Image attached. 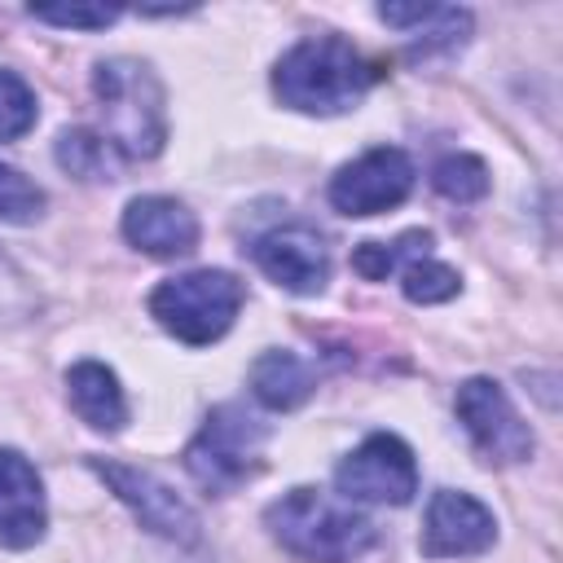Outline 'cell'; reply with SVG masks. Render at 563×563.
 <instances>
[{
    "label": "cell",
    "instance_id": "obj_1",
    "mask_svg": "<svg viewBox=\"0 0 563 563\" xmlns=\"http://www.w3.org/2000/svg\"><path fill=\"white\" fill-rule=\"evenodd\" d=\"M378 66L352 48L343 35H308L282 53L273 66V92L299 114H343L356 110L374 88Z\"/></svg>",
    "mask_w": 563,
    "mask_h": 563
},
{
    "label": "cell",
    "instance_id": "obj_2",
    "mask_svg": "<svg viewBox=\"0 0 563 563\" xmlns=\"http://www.w3.org/2000/svg\"><path fill=\"white\" fill-rule=\"evenodd\" d=\"M101 141L128 158H154L167 141V97L150 62L106 57L92 70Z\"/></svg>",
    "mask_w": 563,
    "mask_h": 563
},
{
    "label": "cell",
    "instance_id": "obj_3",
    "mask_svg": "<svg viewBox=\"0 0 563 563\" xmlns=\"http://www.w3.org/2000/svg\"><path fill=\"white\" fill-rule=\"evenodd\" d=\"M268 532L282 550L308 563H352L374 545V523L352 510V501H334L317 488H290L264 510Z\"/></svg>",
    "mask_w": 563,
    "mask_h": 563
},
{
    "label": "cell",
    "instance_id": "obj_4",
    "mask_svg": "<svg viewBox=\"0 0 563 563\" xmlns=\"http://www.w3.org/2000/svg\"><path fill=\"white\" fill-rule=\"evenodd\" d=\"M238 308H242V282L224 268H194L167 277L150 295V317L189 347H207L224 339Z\"/></svg>",
    "mask_w": 563,
    "mask_h": 563
},
{
    "label": "cell",
    "instance_id": "obj_5",
    "mask_svg": "<svg viewBox=\"0 0 563 563\" xmlns=\"http://www.w3.org/2000/svg\"><path fill=\"white\" fill-rule=\"evenodd\" d=\"M264 440L268 427L255 413H246L242 405H216L198 435L185 444V471L211 497H229L260 471Z\"/></svg>",
    "mask_w": 563,
    "mask_h": 563
},
{
    "label": "cell",
    "instance_id": "obj_6",
    "mask_svg": "<svg viewBox=\"0 0 563 563\" xmlns=\"http://www.w3.org/2000/svg\"><path fill=\"white\" fill-rule=\"evenodd\" d=\"M435 238L427 229H409L396 242H361L352 251V268L369 282H383L387 273H400L405 299L413 303H444L457 295L462 277L444 260H435Z\"/></svg>",
    "mask_w": 563,
    "mask_h": 563
},
{
    "label": "cell",
    "instance_id": "obj_7",
    "mask_svg": "<svg viewBox=\"0 0 563 563\" xmlns=\"http://www.w3.org/2000/svg\"><path fill=\"white\" fill-rule=\"evenodd\" d=\"M334 488H339L343 501L405 506L418 493L413 449L391 431H374L334 466Z\"/></svg>",
    "mask_w": 563,
    "mask_h": 563
},
{
    "label": "cell",
    "instance_id": "obj_8",
    "mask_svg": "<svg viewBox=\"0 0 563 563\" xmlns=\"http://www.w3.org/2000/svg\"><path fill=\"white\" fill-rule=\"evenodd\" d=\"M457 422L471 435V444L479 449L484 462L497 466H515L532 457V427L519 418V409L510 405V396L501 391V383L493 378H466L453 396Z\"/></svg>",
    "mask_w": 563,
    "mask_h": 563
},
{
    "label": "cell",
    "instance_id": "obj_9",
    "mask_svg": "<svg viewBox=\"0 0 563 563\" xmlns=\"http://www.w3.org/2000/svg\"><path fill=\"white\" fill-rule=\"evenodd\" d=\"M413 158L396 145H374L330 176V207L343 216H378L409 198Z\"/></svg>",
    "mask_w": 563,
    "mask_h": 563
},
{
    "label": "cell",
    "instance_id": "obj_10",
    "mask_svg": "<svg viewBox=\"0 0 563 563\" xmlns=\"http://www.w3.org/2000/svg\"><path fill=\"white\" fill-rule=\"evenodd\" d=\"M92 471L110 484V493L158 537L167 541H180V545H194L198 541V515L194 506L172 488L163 484L154 471H141V466H128V462H106V457H92Z\"/></svg>",
    "mask_w": 563,
    "mask_h": 563
},
{
    "label": "cell",
    "instance_id": "obj_11",
    "mask_svg": "<svg viewBox=\"0 0 563 563\" xmlns=\"http://www.w3.org/2000/svg\"><path fill=\"white\" fill-rule=\"evenodd\" d=\"M251 260L290 295H321L330 282V251L308 224H277L251 242Z\"/></svg>",
    "mask_w": 563,
    "mask_h": 563
},
{
    "label": "cell",
    "instance_id": "obj_12",
    "mask_svg": "<svg viewBox=\"0 0 563 563\" xmlns=\"http://www.w3.org/2000/svg\"><path fill=\"white\" fill-rule=\"evenodd\" d=\"M493 541H497V519L479 497H471L462 488H440L427 501V519H422V554L427 559L484 554Z\"/></svg>",
    "mask_w": 563,
    "mask_h": 563
},
{
    "label": "cell",
    "instance_id": "obj_13",
    "mask_svg": "<svg viewBox=\"0 0 563 563\" xmlns=\"http://www.w3.org/2000/svg\"><path fill=\"white\" fill-rule=\"evenodd\" d=\"M44 528H48V506H44L40 471L18 449H0V545L26 550L44 537Z\"/></svg>",
    "mask_w": 563,
    "mask_h": 563
},
{
    "label": "cell",
    "instance_id": "obj_14",
    "mask_svg": "<svg viewBox=\"0 0 563 563\" xmlns=\"http://www.w3.org/2000/svg\"><path fill=\"white\" fill-rule=\"evenodd\" d=\"M123 238L154 260H176L198 246V216L167 194H145V198L128 202Z\"/></svg>",
    "mask_w": 563,
    "mask_h": 563
},
{
    "label": "cell",
    "instance_id": "obj_15",
    "mask_svg": "<svg viewBox=\"0 0 563 563\" xmlns=\"http://www.w3.org/2000/svg\"><path fill=\"white\" fill-rule=\"evenodd\" d=\"M66 400L92 431L114 435L128 422V396L119 387V374L101 361H79L66 369Z\"/></svg>",
    "mask_w": 563,
    "mask_h": 563
},
{
    "label": "cell",
    "instance_id": "obj_16",
    "mask_svg": "<svg viewBox=\"0 0 563 563\" xmlns=\"http://www.w3.org/2000/svg\"><path fill=\"white\" fill-rule=\"evenodd\" d=\"M251 391L264 409L273 413H286V409H299L308 396H312V369L303 356L286 352V347H268L255 356L251 365Z\"/></svg>",
    "mask_w": 563,
    "mask_h": 563
},
{
    "label": "cell",
    "instance_id": "obj_17",
    "mask_svg": "<svg viewBox=\"0 0 563 563\" xmlns=\"http://www.w3.org/2000/svg\"><path fill=\"white\" fill-rule=\"evenodd\" d=\"M57 163L79 180H114L119 176L114 150L101 141V132H88V128H70L57 136Z\"/></svg>",
    "mask_w": 563,
    "mask_h": 563
},
{
    "label": "cell",
    "instance_id": "obj_18",
    "mask_svg": "<svg viewBox=\"0 0 563 563\" xmlns=\"http://www.w3.org/2000/svg\"><path fill=\"white\" fill-rule=\"evenodd\" d=\"M431 185L449 202H479L488 194V167L475 154H444L431 167Z\"/></svg>",
    "mask_w": 563,
    "mask_h": 563
},
{
    "label": "cell",
    "instance_id": "obj_19",
    "mask_svg": "<svg viewBox=\"0 0 563 563\" xmlns=\"http://www.w3.org/2000/svg\"><path fill=\"white\" fill-rule=\"evenodd\" d=\"M35 92L26 88L22 75L0 66V141H18L35 128Z\"/></svg>",
    "mask_w": 563,
    "mask_h": 563
},
{
    "label": "cell",
    "instance_id": "obj_20",
    "mask_svg": "<svg viewBox=\"0 0 563 563\" xmlns=\"http://www.w3.org/2000/svg\"><path fill=\"white\" fill-rule=\"evenodd\" d=\"M44 211V189L35 180H26L18 167L0 163V220L9 224H31Z\"/></svg>",
    "mask_w": 563,
    "mask_h": 563
},
{
    "label": "cell",
    "instance_id": "obj_21",
    "mask_svg": "<svg viewBox=\"0 0 563 563\" xmlns=\"http://www.w3.org/2000/svg\"><path fill=\"white\" fill-rule=\"evenodd\" d=\"M31 18L66 31H101L119 18V9L114 4H31Z\"/></svg>",
    "mask_w": 563,
    "mask_h": 563
}]
</instances>
